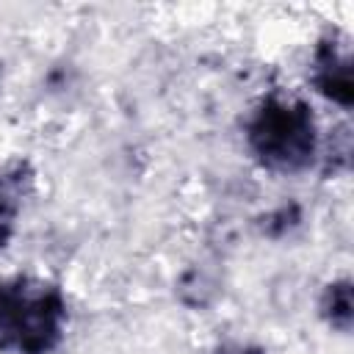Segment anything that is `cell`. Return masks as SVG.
I'll list each match as a JSON object with an SVG mask.
<instances>
[{
	"label": "cell",
	"mask_w": 354,
	"mask_h": 354,
	"mask_svg": "<svg viewBox=\"0 0 354 354\" xmlns=\"http://www.w3.org/2000/svg\"><path fill=\"white\" fill-rule=\"evenodd\" d=\"M66 324L58 288L17 277L0 282V348L14 354H50Z\"/></svg>",
	"instance_id": "1"
},
{
	"label": "cell",
	"mask_w": 354,
	"mask_h": 354,
	"mask_svg": "<svg viewBox=\"0 0 354 354\" xmlns=\"http://www.w3.org/2000/svg\"><path fill=\"white\" fill-rule=\"evenodd\" d=\"M315 133L318 130L310 105L282 94L266 97L246 124V141L252 155L271 171L307 169L318 147Z\"/></svg>",
	"instance_id": "2"
},
{
	"label": "cell",
	"mask_w": 354,
	"mask_h": 354,
	"mask_svg": "<svg viewBox=\"0 0 354 354\" xmlns=\"http://www.w3.org/2000/svg\"><path fill=\"white\" fill-rule=\"evenodd\" d=\"M313 83L326 100L337 102L340 108L351 105V58L346 44L335 39L318 44L313 58Z\"/></svg>",
	"instance_id": "3"
},
{
	"label": "cell",
	"mask_w": 354,
	"mask_h": 354,
	"mask_svg": "<svg viewBox=\"0 0 354 354\" xmlns=\"http://www.w3.org/2000/svg\"><path fill=\"white\" fill-rule=\"evenodd\" d=\"M22 207V180L17 171H0V249L14 232Z\"/></svg>",
	"instance_id": "4"
},
{
	"label": "cell",
	"mask_w": 354,
	"mask_h": 354,
	"mask_svg": "<svg viewBox=\"0 0 354 354\" xmlns=\"http://www.w3.org/2000/svg\"><path fill=\"white\" fill-rule=\"evenodd\" d=\"M324 313L329 315L332 326L348 329V321H351V290H348V282L329 285L326 301H324Z\"/></svg>",
	"instance_id": "5"
},
{
	"label": "cell",
	"mask_w": 354,
	"mask_h": 354,
	"mask_svg": "<svg viewBox=\"0 0 354 354\" xmlns=\"http://www.w3.org/2000/svg\"><path fill=\"white\" fill-rule=\"evenodd\" d=\"M232 354H260V351H252V348H238V351H232Z\"/></svg>",
	"instance_id": "6"
}]
</instances>
